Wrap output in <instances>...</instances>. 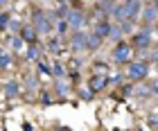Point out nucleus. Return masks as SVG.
Wrapping results in <instances>:
<instances>
[{
	"label": "nucleus",
	"instance_id": "obj_9",
	"mask_svg": "<svg viewBox=\"0 0 158 131\" xmlns=\"http://www.w3.org/2000/svg\"><path fill=\"white\" fill-rule=\"evenodd\" d=\"M111 23H106V20H102V23H97V27H95V34L97 36H111Z\"/></svg>",
	"mask_w": 158,
	"mask_h": 131
},
{
	"label": "nucleus",
	"instance_id": "obj_20",
	"mask_svg": "<svg viewBox=\"0 0 158 131\" xmlns=\"http://www.w3.org/2000/svg\"><path fill=\"white\" fill-rule=\"evenodd\" d=\"M7 23H9V16H7V14H2V16H0V30H5Z\"/></svg>",
	"mask_w": 158,
	"mask_h": 131
},
{
	"label": "nucleus",
	"instance_id": "obj_21",
	"mask_svg": "<svg viewBox=\"0 0 158 131\" xmlns=\"http://www.w3.org/2000/svg\"><path fill=\"white\" fill-rule=\"evenodd\" d=\"M135 93H138V95H149V88H147V86H140Z\"/></svg>",
	"mask_w": 158,
	"mask_h": 131
},
{
	"label": "nucleus",
	"instance_id": "obj_6",
	"mask_svg": "<svg viewBox=\"0 0 158 131\" xmlns=\"http://www.w3.org/2000/svg\"><path fill=\"white\" fill-rule=\"evenodd\" d=\"M73 48L75 50L88 48V36H86L84 32H75V36H73Z\"/></svg>",
	"mask_w": 158,
	"mask_h": 131
},
{
	"label": "nucleus",
	"instance_id": "obj_25",
	"mask_svg": "<svg viewBox=\"0 0 158 131\" xmlns=\"http://www.w3.org/2000/svg\"><path fill=\"white\" fill-rule=\"evenodd\" d=\"M154 7H156V9H158V0H154Z\"/></svg>",
	"mask_w": 158,
	"mask_h": 131
},
{
	"label": "nucleus",
	"instance_id": "obj_7",
	"mask_svg": "<svg viewBox=\"0 0 158 131\" xmlns=\"http://www.w3.org/2000/svg\"><path fill=\"white\" fill-rule=\"evenodd\" d=\"M149 34H152V30H149V27H145V30H142L138 36H135V45H138V48H147L149 45Z\"/></svg>",
	"mask_w": 158,
	"mask_h": 131
},
{
	"label": "nucleus",
	"instance_id": "obj_14",
	"mask_svg": "<svg viewBox=\"0 0 158 131\" xmlns=\"http://www.w3.org/2000/svg\"><path fill=\"white\" fill-rule=\"evenodd\" d=\"M11 48L16 50V52H18V50H23V39H18V36H16V39H11Z\"/></svg>",
	"mask_w": 158,
	"mask_h": 131
},
{
	"label": "nucleus",
	"instance_id": "obj_24",
	"mask_svg": "<svg viewBox=\"0 0 158 131\" xmlns=\"http://www.w3.org/2000/svg\"><path fill=\"white\" fill-rule=\"evenodd\" d=\"M152 91H154V93H156V95H158V82H156V84L152 86Z\"/></svg>",
	"mask_w": 158,
	"mask_h": 131
},
{
	"label": "nucleus",
	"instance_id": "obj_8",
	"mask_svg": "<svg viewBox=\"0 0 158 131\" xmlns=\"http://www.w3.org/2000/svg\"><path fill=\"white\" fill-rule=\"evenodd\" d=\"M68 25L81 27V25H84V16H81L79 11H70V14H68Z\"/></svg>",
	"mask_w": 158,
	"mask_h": 131
},
{
	"label": "nucleus",
	"instance_id": "obj_2",
	"mask_svg": "<svg viewBox=\"0 0 158 131\" xmlns=\"http://www.w3.org/2000/svg\"><path fill=\"white\" fill-rule=\"evenodd\" d=\"M131 59V48L127 45V43H120V45L113 50V61H118V63H124Z\"/></svg>",
	"mask_w": 158,
	"mask_h": 131
},
{
	"label": "nucleus",
	"instance_id": "obj_10",
	"mask_svg": "<svg viewBox=\"0 0 158 131\" xmlns=\"http://www.w3.org/2000/svg\"><path fill=\"white\" fill-rule=\"evenodd\" d=\"M23 41H27L30 45L36 43V30H32V27H23Z\"/></svg>",
	"mask_w": 158,
	"mask_h": 131
},
{
	"label": "nucleus",
	"instance_id": "obj_16",
	"mask_svg": "<svg viewBox=\"0 0 158 131\" xmlns=\"http://www.w3.org/2000/svg\"><path fill=\"white\" fill-rule=\"evenodd\" d=\"M9 66H11L9 57H7V54H2V57H0V68H9Z\"/></svg>",
	"mask_w": 158,
	"mask_h": 131
},
{
	"label": "nucleus",
	"instance_id": "obj_15",
	"mask_svg": "<svg viewBox=\"0 0 158 131\" xmlns=\"http://www.w3.org/2000/svg\"><path fill=\"white\" fill-rule=\"evenodd\" d=\"M5 93H7V95H16V93H18V86H16V84H7Z\"/></svg>",
	"mask_w": 158,
	"mask_h": 131
},
{
	"label": "nucleus",
	"instance_id": "obj_19",
	"mask_svg": "<svg viewBox=\"0 0 158 131\" xmlns=\"http://www.w3.org/2000/svg\"><path fill=\"white\" fill-rule=\"evenodd\" d=\"M54 77H63V66L61 63H54Z\"/></svg>",
	"mask_w": 158,
	"mask_h": 131
},
{
	"label": "nucleus",
	"instance_id": "obj_22",
	"mask_svg": "<svg viewBox=\"0 0 158 131\" xmlns=\"http://www.w3.org/2000/svg\"><path fill=\"white\" fill-rule=\"evenodd\" d=\"M66 27H68V20H61L59 23V32H66Z\"/></svg>",
	"mask_w": 158,
	"mask_h": 131
},
{
	"label": "nucleus",
	"instance_id": "obj_18",
	"mask_svg": "<svg viewBox=\"0 0 158 131\" xmlns=\"http://www.w3.org/2000/svg\"><path fill=\"white\" fill-rule=\"evenodd\" d=\"M56 91H59L61 95H66V93H68V86L63 84V82H56Z\"/></svg>",
	"mask_w": 158,
	"mask_h": 131
},
{
	"label": "nucleus",
	"instance_id": "obj_26",
	"mask_svg": "<svg viewBox=\"0 0 158 131\" xmlns=\"http://www.w3.org/2000/svg\"><path fill=\"white\" fill-rule=\"evenodd\" d=\"M0 2H5V0H0Z\"/></svg>",
	"mask_w": 158,
	"mask_h": 131
},
{
	"label": "nucleus",
	"instance_id": "obj_12",
	"mask_svg": "<svg viewBox=\"0 0 158 131\" xmlns=\"http://www.w3.org/2000/svg\"><path fill=\"white\" fill-rule=\"evenodd\" d=\"M99 43H102V36H97V34H90V36H88V48H90V50H97Z\"/></svg>",
	"mask_w": 158,
	"mask_h": 131
},
{
	"label": "nucleus",
	"instance_id": "obj_4",
	"mask_svg": "<svg viewBox=\"0 0 158 131\" xmlns=\"http://www.w3.org/2000/svg\"><path fill=\"white\" fill-rule=\"evenodd\" d=\"M34 27H36V32H41V34L50 32V23H48L45 14H34Z\"/></svg>",
	"mask_w": 158,
	"mask_h": 131
},
{
	"label": "nucleus",
	"instance_id": "obj_17",
	"mask_svg": "<svg viewBox=\"0 0 158 131\" xmlns=\"http://www.w3.org/2000/svg\"><path fill=\"white\" fill-rule=\"evenodd\" d=\"M59 48H61V43H59V36H56V39H52V41H50V50H52V52H56Z\"/></svg>",
	"mask_w": 158,
	"mask_h": 131
},
{
	"label": "nucleus",
	"instance_id": "obj_5",
	"mask_svg": "<svg viewBox=\"0 0 158 131\" xmlns=\"http://www.w3.org/2000/svg\"><path fill=\"white\" fill-rule=\"evenodd\" d=\"M104 86H106V77H104V75H93V77H90V82H88V88H90L93 93L102 91Z\"/></svg>",
	"mask_w": 158,
	"mask_h": 131
},
{
	"label": "nucleus",
	"instance_id": "obj_11",
	"mask_svg": "<svg viewBox=\"0 0 158 131\" xmlns=\"http://www.w3.org/2000/svg\"><path fill=\"white\" fill-rule=\"evenodd\" d=\"M142 16H145V20H147V23H154V20H156V16H158V9H156V7H145Z\"/></svg>",
	"mask_w": 158,
	"mask_h": 131
},
{
	"label": "nucleus",
	"instance_id": "obj_13",
	"mask_svg": "<svg viewBox=\"0 0 158 131\" xmlns=\"http://www.w3.org/2000/svg\"><path fill=\"white\" fill-rule=\"evenodd\" d=\"M27 59H30V61H36L39 59V48L36 45H30V50H27Z\"/></svg>",
	"mask_w": 158,
	"mask_h": 131
},
{
	"label": "nucleus",
	"instance_id": "obj_3",
	"mask_svg": "<svg viewBox=\"0 0 158 131\" xmlns=\"http://www.w3.org/2000/svg\"><path fill=\"white\" fill-rule=\"evenodd\" d=\"M129 77H131V79L147 77V66L145 63H131V66H129Z\"/></svg>",
	"mask_w": 158,
	"mask_h": 131
},
{
	"label": "nucleus",
	"instance_id": "obj_1",
	"mask_svg": "<svg viewBox=\"0 0 158 131\" xmlns=\"http://www.w3.org/2000/svg\"><path fill=\"white\" fill-rule=\"evenodd\" d=\"M138 11H140V5H138V0H129L127 5L118 7V9L113 11V14H115V18L120 20V23H124V20H131V18H133Z\"/></svg>",
	"mask_w": 158,
	"mask_h": 131
},
{
	"label": "nucleus",
	"instance_id": "obj_23",
	"mask_svg": "<svg viewBox=\"0 0 158 131\" xmlns=\"http://www.w3.org/2000/svg\"><path fill=\"white\" fill-rule=\"evenodd\" d=\"M122 82V77L120 75H115V77H111V84H120Z\"/></svg>",
	"mask_w": 158,
	"mask_h": 131
}]
</instances>
